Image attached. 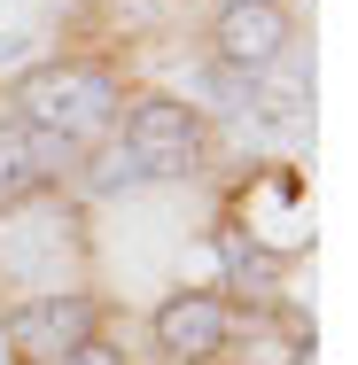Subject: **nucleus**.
<instances>
[{"label": "nucleus", "instance_id": "7ed1b4c3", "mask_svg": "<svg viewBox=\"0 0 358 365\" xmlns=\"http://www.w3.org/2000/svg\"><path fill=\"white\" fill-rule=\"evenodd\" d=\"M234 334H242V319H234V303L218 288H179V295H164L156 319H148L156 358H171V365H218L234 350Z\"/></svg>", "mask_w": 358, "mask_h": 365}, {"label": "nucleus", "instance_id": "20e7f679", "mask_svg": "<svg viewBox=\"0 0 358 365\" xmlns=\"http://www.w3.org/2000/svg\"><path fill=\"white\" fill-rule=\"evenodd\" d=\"M0 342H8L16 365H63L78 342H94V295L63 288V295H24V303H8Z\"/></svg>", "mask_w": 358, "mask_h": 365}, {"label": "nucleus", "instance_id": "f257e3e1", "mask_svg": "<svg viewBox=\"0 0 358 365\" xmlns=\"http://www.w3.org/2000/svg\"><path fill=\"white\" fill-rule=\"evenodd\" d=\"M8 109L31 125V133H47L55 148H101L117 133V117H125V101H117V78L94 71V63H31V71L16 78V93H8Z\"/></svg>", "mask_w": 358, "mask_h": 365}, {"label": "nucleus", "instance_id": "423d86ee", "mask_svg": "<svg viewBox=\"0 0 358 365\" xmlns=\"http://www.w3.org/2000/svg\"><path fill=\"white\" fill-rule=\"evenodd\" d=\"M288 39H296V24H288L281 0L218 8V24H211V47H218V63H226L234 78H265V71H281V63H288Z\"/></svg>", "mask_w": 358, "mask_h": 365}, {"label": "nucleus", "instance_id": "1a4fd4ad", "mask_svg": "<svg viewBox=\"0 0 358 365\" xmlns=\"http://www.w3.org/2000/svg\"><path fill=\"white\" fill-rule=\"evenodd\" d=\"M218 8H249V0H218Z\"/></svg>", "mask_w": 358, "mask_h": 365}, {"label": "nucleus", "instance_id": "6e6552de", "mask_svg": "<svg viewBox=\"0 0 358 365\" xmlns=\"http://www.w3.org/2000/svg\"><path fill=\"white\" fill-rule=\"evenodd\" d=\"M63 365H125V350L94 334V342H78V350H71V358H63Z\"/></svg>", "mask_w": 358, "mask_h": 365}, {"label": "nucleus", "instance_id": "39448f33", "mask_svg": "<svg viewBox=\"0 0 358 365\" xmlns=\"http://www.w3.org/2000/svg\"><path fill=\"white\" fill-rule=\"evenodd\" d=\"M234 218H242V233L265 257H296L312 241V187H304V171H288V163L249 171V187L234 195Z\"/></svg>", "mask_w": 358, "mask_h": 365}, {"label": "nucleus", "instance_id": "0eeeda50", "mask_svg": "<svg viewBox=\"0 0 358 365\" xmlns=\"http://www.w3.org/2000/svg\"><path fill=\"white\" fill-rule=\"evenodd\" d=\"M71 148H55L47 133H31L24 117H0V210H24L39 202L55 179H63Z\"/></svg>", "mask_w": 358, "mask_h": 365}, {"label": "nucleus", "instance_id": "f03ea898", "mask_svg": "<svg viewBox=\"0 0 358 365\" xmlns=\"http://www.w3.org/2000/svg\"><path fill=\"white\" fill-rule=\"evenodd\" d=\"M203 109H187V101H171V93H148L125 109V125H117V140L101 148L94 163V187H117V179H187V171H203Z\"/></svg>", "mask_w": 358, "mask_h": 365}]
</instances>
